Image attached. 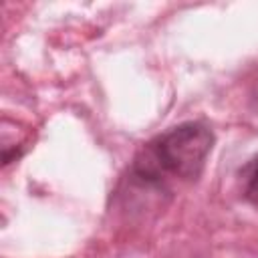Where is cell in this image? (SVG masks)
I'll use <instances>...</instances> for the list:
<instances>
[{"label": "cell", "mask_w": 258, "mask_h": 258, "mask_svg": "<svg viewBox=\"0 0 258 258\" xmlns=\"http://www.w3.org/2000/svg\"><path fill=\"white\" fill-rule=\"evenodd\" d=\"M212 145L214 135L206 125L183 123L147 143L133 169L147 181H161L163 177L191 179L200 175Z\"/></svg>", "instance_id": "obj_1"}, {"label": "cell", "mask_w": 258, "mask_h": 258, "mask_svg": "<svg viewBox=\"0 0 258 258\" xmlns=\"http://www.w3.org/2000/svg\"><path fill=\"white\" fill-rule=\"evenodd\" d=\"M240 181L244 198L258 208V155L240 169Z\"/></svg>", "instance_id": "obj_2"}]
</instances>
